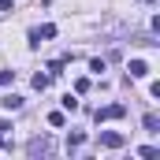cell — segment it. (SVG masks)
I'll return each instance as SVG.
<instances>
[{"mask_svg":"<svg viewBox=\"0 0 160 160\" xmlns=\"http://www.w3.org/2000/svg\"><path fill=\"white\" fill-rule=\"evenodd\" d=\"M48 82H52V75H41V71H38V75H34V89H45Z\"/></svg>","mask_w":160,"mask_h":160,"instance_id":"9c48e42d","label":"cell"},{"mask_svg":"<svg viewBox=\"0 0 160 160\" xmlns=\"http://www.w3.org/2000/svg\"><path fill=\"white\" fill-rule=\"evenodd\" d=\"M142 127H145V130H160V116H157V112H145Z\"/></svg>","mask_w":160,"mask_h":160,"instance_id":"ba28073f","label":"cell"},{"mask_svg":"<svg viewBox=\"0 0 160 160\" xmlns=\"http://www.w3.org/2000/svg\"><path fill=\"white\" fill-rule=\"evenodd\" d=\"M101 145H104V149H123V145H127V134H119V130H104V134H101Z\"/></svg>","mask_w":160,"mask_h":160,"instance_id":"7a4b0ae2","label":"cell"},{"mask_svg":"<svg viewBox=\"0 0 160 160\" xmlns=\"http://www.w3.org/2000/svg\"><path fill=\"white\" fill-rule=\"evenodd\" d=\"M8 130H11V123H8V119H0V134H8Z\"/></svg>","mask_w":160,"mask_h":160,"instance_id":"5bb4252c","label":"cell"},{"mask_svg":"<svg viewBox=\"0 0 160 160\" xmlns=\"http://www.w3.org/2000/svg\"><path fill=\"white\" fill-rule=\"evenodd\" d=\"M26 153H30V157H48V153H52V142H48V138H30V142H26Z\"/></svg>","mask_w":160,"mask_h":160,"instance_id":"6da1fadb","label":"cell"},{"mask_svg":"<svg viewBox=\"0 0 160 160\" xmlns=\"http://www.w3.org/2000/svg\"><path fill=\"white\" fill-rule=\"evenodd\" d=\"M0 145H8V134H0Z\"/></svg>","mask_w":160,"mask_h":160,"instance_id":"2e32d148","label":"cell"},{"mask_svg":"<svg viewBox=\"0 0 160 160\" xmlns=\"http://www.w3.org/2000/svg\"><path fill=\"white\" fill-rule=\"evenodd\" d=\"M48 38H56V26L52 22H45V26H38V30H30V45L38 48L41 41H48Z\"/></svg>","mask_w":160,"mask_h":160,"instance_id":"277c9868","label":"cell"},{"mask_svg":"<svg viewBox=\"0 0 160 160\" xmlns=\"http://www.w3.org/2000/svg\"><path fill=\"white\" fill-rule=\"evenodd\" d=\"M0 104H4L8 112H19V108H22V97H19V93H8V97H4Z\"/></svg>","mask_w":160,"mask_h":160,"instance_id":"8992f818","label":"cell"},{"mask_svg":"<svg viewBox=\"0 0 160 160\" xmlns=\"http://www.w3.org/2000/svg\"><path fill=\"white\" fill-rule=\"evenodd\" d=\"M15 82V71H0V86H11Z\"/></svg>","mask_w":160,"mask_h":160,"instance_id":"4fadbf2b","label":"cell"},{"mask_svg":"<svg viewBox=\"0 0 160 160\" xmlns=\"http://www.w3.org/2000/svg\"><path fill=\"white\" fill-rule=\"evenodd\" d=\"M138 157H160V149H157V145H142V149H138Z\"/></svg>","mask_w":160,"mask_h":160,"instance_id":"30bf717a","label":"cell"},{"mask_svg":"<svg viewBox=\"0 0 160 160\" xmlns=\"http://www.w3.org/2000/svg\"><path fill=\"white\" fill-rule=\"evenodd\" d=\"M127 116V104H108V108H97V123L104 119H123Z\"/></svg>","mask_w":160,"mask_h":160,"instance_id":"3957f363","label":"cell"},{"mask_svg":"<svg viewBox=\"0 0 160 160\" xmlns=\"http://www.w3.org/2000/svg\"><path fill=\"white\" fill-rule=\"evenodd\" d=\"M82 145H86V134H82V130H75V134L67 138V149L75 153V149H82Z\"/></svg>","mask_w":160,"mask_h":160,"instance_id":"52a82bcc","label":"cell"},{"mask_svg":"<svg viewBox=\"0 0 160 160\" xmlns=\"http://www.w3.org/2000/svg\"><path fill=\"white\" fill-rule=\"evenodd\" d=\"M48 75H63V60H52L48 63Z\"/></svg>","mask_w":160,"mask_h":160,"instance_id":"8fae6325","label":"cell"},{"mask_svg":"<svg viewBox=\"0 0 160 160\" xmlns=\"http://www.w3.org/2000/svg\"><path fill=\"white\" fill-rule=\"evenodd\" d=\"M48 123L52 127H63V112H48Z\"/></svg>","mask_w":160,"mask_h":160,"instance_id":"7c38bea8","label":"cell"},{"mask_svg":"<svg viewBox=\"0 0 160 160\" xmlns=\"http://www.w3.org/2000/svg\"><path fill=\"white\" fill-rule=\"evenodd\" d=\"M0 11H11V0H0Z\"/></svg>","mask_w":160,"mask_h":160,"instance_id":"9a60e30c","label":"cell"},{"mask_svg":"<svg viewBox=\"0 0 160 160\" xmlns=\"http://www.w3.org/2000/svg\"><path fill=\"white\" fill-rule=\"evenodd\" d=\"M145 4H153V0H145Z\"/></svg>","mask_w":160,"mask_h":160,"instance_id":"e0dca14e","label":"cell"},{"mask_svg":"<svg viewBox=\"0 0 160 160\" xmlns=\"http://www.w3.org/2000/svg\"><path fill=\"white\" fill-rule=\"evenodd\" d=\"M127 71H130V78H145V75H149V63H145V60H130Z\"/></svg>","mask_w":160,"mask_h":160,"instance_id":"5b68a950","label":"cell"}]
</instances>
